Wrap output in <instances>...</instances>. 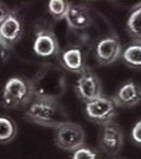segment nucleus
Masks as SVG:
<instances>
[{
    "label": "nucleus",
    "instance_id": "f257e3e1",
    "mask_svg": "<svg viewBox=\"0 0 141 159\" xmlns=\"http://www.w3.org/2000/svg\"><path fill=\"white\" fill-rule=\"evenodd\" d=\"M33 98L59 100L66 92V75L63 69L52 64L44 62L29 81Z\"/></svg>",
    "mask_w": 141,
    "mask_h": 159
},
{
    "label": "nucleus",
    "instance_id": "f03ea898",
    "mask_svg": "<svg viewBox=\"0 0 141 159\" xmlns=\"http://www.w3.org/2000/svg\"><path fill=\"white\" fill-rule=\"evenodd\" d=\"M24 118L37 125L56 129L64 122L71 121L66 109L59 100L37 99L27 105L24 110Z\"/></svg>",
    "mask_w": 141,
    "mask_h": 159
},
{
    "label": "nucleus",
    "instance_id": "7ed1b4c3",
    "mask_svg": "<svg viewBox=\"0 0 141 159\" xmlns=\"http://www.w3.org/2000/svg\"><path fill=\"white\" fill-rule=\"evenodd\" d=\"M33 99L29 81L21 77H11L6 81L2 89V104L6 108L26 107Z\"/></svg>",
    "mask_w": 141,
    "mask_h": 159
},
{
    "label": "nucleus",
    "instance_id": "20e7f679",
    "mask_svg": "<svg viewBox=\"0 0 141 159\" xmlns=\"http://www.w3.org/2000/svg\"><path fill=\"white\" fill-rule=\"evenodd\" d=\"M85 113L93 122L103 126L114 121L118 114V105L112 97L102 94L96 99L85 103Z\"/></svg>",
    "mask_w": 141,
    "mask_h": 159
},
{
    "label": "nucleus",
    "instance_id": "39448f33",
    "mask_svg": "<svg viewBox=\"0 0 141 159\" xmlns=\"http://www.w3.org/2000/svg\"><path fill=\"white\" fill-rule=\"evenodd\" d=\"M55 143L63 149L74 152L85 143V132L81 125L68 121L55 129Z\"/></svg>",
    "mask_w": 141,
    "mask_h": 159
},
{
    "label": "nucleus",
    "instance_id": "423d86ee",
    "mask_svg": "<svg viewBox=\"0 0 141 159\" xmlns=\"http://www.w3.org/2000/svg\"><path fill=\"white\" fill-rule=\"evenodd\" d=\"M74 91L78 98H81L83 102H91L102 96L101 81L97 75L91 71L90 67H86L81 74H79V77L74 86Z\"/></svg>",
    "mask_w": 141,
    "mask_h": 159
},
{
    "label": "nucleus",
    "instance_id": "0eeeda50",
    "mask_svg": "<svg viewBox=\"0 0 141 159\" xmlns=\"http://www.w3.org/2000/svg\"><path fill=\"white\" fill-rule=\"evenodd\" d=\"M100 148L108 156H114L119 153L124 144V135L121 126L114 121L103 125L99 139Z\"/></svg>",
    "mask_w": 141,
    "mask_h": 159
},
{
    "label": "nucleus",
    "instance_id": "6e6552de",
    "mask_svg": "<svg viewBox=\"0 0 141 159\" xmlns=\"http://www.w3.org/2000/svg\"><path fill=\"white\" fill-rule=\"evenodd\" d=\"M122 45L119 38L112 33L101 38L95 47L96 60L100 65H110L122 57Z\"/></svg>",
    "mask_w": 141,
    "mask_h": 159
},
{
    "label": "nucleus",
    "instance_id": "1a4fd4ad",
    "mask_svg": "<svg viewBox=\"0 0 141 159\" xmlns=\"http://www.w3.org/2000/svg\"><path fill=\"white\" fill-rule=\"evenodd\" d=\"M33 52L40 58H51L59 55L60 43L56 34L48 28H40L35 33L33 43Z\"/></svg>",
    "mask_w": 141,
    "mask_h": 159
},
{
    "label": "nucleus",
    "instance_id": "9d476101",
    "mask_svg": "<svg viewBox=\"0 0 141 159\" xmlns=\"http://www.w3.org/2000/svg\"><path fill=\"white\" fill-rule=\"evenodd\" d=\"M23 36V22L17 12L11 11L0 25V40L11 49Z\"/></svg>",
    "mask_w": 141,
    "mask_h": 159
},
{
    "label": "nucleus",
    "instance_id": "9b49d317",
    "mask_svg": "<svg viewBox=\"0 0 141 159\" xmlns=\"http://www.w3.org/2000/svg\"><path fill=\"white\" fill-rule=\"evenodd\" d=\"M64 20L72 32H81L91 26V14L84 5L71 4Z\"/></svg>",
    "mask_w": 141,
    "mask_h": 159
},
{
    "label": "nucleus",
    "instance_id": "f8f14e48",
    "mask_svg": "<svg viewBox=\"0 0 141 159\" xmlns=\"http://www.w3.org/2000/svg\"><path fill=\"white\" fill-rule=\"evenodd\" d=\"M60 62L62 69L76 74H81L86 67H89L86 65L83 49L77 47H71L60 53Z\"/></svg>",
    "mask_w": 141,
    "mask_h": 159
},
{
    "label": "nucleus",
    "instance_id": "ddd939ff",
    "mask_svg": "<svg viewBox=\"0 0 141 159\" xmlns=\"http://www.w3.org/2000/svg\"><path fill=\"white\" fill-rule=\"evenodd\" d=\"M112 98L118 105V108L119 107H124V108L135 107L139 103H141V87L136 82L129 80L118 89L116 96H113Z\"/></svg>",
    "mask_w": 141,
    "mask_h": 159
},
{
    "label": "nucleus",
    "instance_id": "4468645a",
    "mask_svg": "<svg viewBox=\"0 0 141 159\" xmlns=\"http://www.w3.org/2000/svg\"><path fill=\"white\" fill-rule=\"evenodd\" d=\"M126 31L134 43H141V4L131 10L126 21Z\"/></svg>",
    "mask_w": 141,
    "mask_h": 159
},
{
    "label": "nucleus",
    "instance_id": "2eb2a0df",
    "mask_svg": "<svg viewBox=\"0 0 141 159\" xmlns=\"http://www.w3.org/2000/svg\"><path fill=\"white\" fill-rule=\"evenodd\" d=\"M122 59L133 70H141V43H131L122 52Z\"/></svg>",
    "mask_w": 141,
    "mask_h": 159
},
{
    "label": "nucleus",
    "instance_id": "dca6fc26",
    "mask_svg": "<svg viewBox=\"0 0 141 159\" xmlns=\"http://www.w3.org/2000/svg\"><path fill=\"white\" fill-rule=\"evenodd\" d=\"M17 134L16 124L6 116H0V143H9Z\"/></svg>",
    "mask_w": 141,
    "mask_h": 159
},
{
    "label": "nucleus",
    "instance_id": "f3484780",
    "mask_svg": "<svg viewBox=\"0 0 141 159\" xmlns=\"http://www.w3.org/2000/svg\"><path fill=\"white\" fill-rule=\"evenodd\" d=\"M71 2L66 0H50L48 4L49 12L55 20H63L68 11Z\"/></svg>",
    "mask_w": 141,
    "mask_h": 159
},
{
    "label": "nucleus",
    "instance_id": "a211bd4d",
    "mask_svg": "<svg viewBox=\"0 0 141 159\" xmlns=\"http://www.w3.org/2000/svg\"><path fill=\"white\" fill-rule=\"evenodd\" d=\"M72 159H101L100 154L97 151H95L94 148L91 147H88V146H81V148L76 149L73 152V156Z\"/></svg>",
    "mask_w": 141,
    "mask_h": 159
},
{
    "label": "nucleus",
    "instance_id": "6ab92c4d",
    "mask_svg": "<svg viewBox=\"0 0 141 159\" xmlns=\"http://www.w3.org/2000/svg\"><path fill=\"white\" fill-rule=\"evenodd\" d=\"M131 139H133L138 146L141 147V120H139V121L134 125V127H133V130H131Z\"/></svg>",
    "mask_w": 141,
    "mask_h": 159
},
{
    "label": "nucleus",
    "instance_id": "aec40b11",
    "mask_svg": "<svg viewBox=\"0 0 141 159\" xmlns=\"http://www.w3.org/2000/svg\"><path fill=\"white\" fill-rule=\"evenodd\" d=\"M9 48L0 40V64L4 62L5 60L9 58Z\"/></svg>",
    "mask_w": 141,
    "mask_h": 159
},
{
    "label": "nucleus",
    "instance_id": "412c9836",
    "mask_svg": "<svg viewBox=\"0 0 141 159\" xmlns=\"http://www.w3.org/2000/svg\"><path fill=\"white\" fill-rule=\"evenodd\" d=\"M11 12V10L2 2H0V25L2 23V21L7 17V15Z\"/></svg>",
    "mask_w": 141,
    "mask_h": 159
},
{
    "label": "nucleus",
    "instance_id": "4be33fe9",
    "mask_svg": "<svg viewBox=\"0 0 141 159\" xmlns=\"http://www.w3.org/2000/svg\"><path fill=\"white\" fill-rule=\"evenodd\" d=\"M116 159H118V158H116Z\"/></svg>",
    "mask_w": 141,
    "mask_h": 159
}]
</instances>
